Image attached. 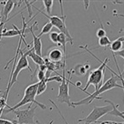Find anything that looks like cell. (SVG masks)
<instances>
[{
  "label": "cell",
  "instance_id": "6da1fadb",
  "mask_svg": "<svg viewBox=\"0 0 124 124\" xmlns=\"http://www.w3.org/2000/svg\"><path fill=\"white\" fill-rule=\"evenodd\" d=\"M80 49H85L86 51H87V52H89L90 54L93 56V57H94L95 58L98 59V60L101 62V65L99 66V68H97V69H95V70H93L92 72H90L89 76H88L87 81H86V84L85 88H83V89H82V88L80 87V89L81 90V91H83L84 93H86V89H87V88L89 87L91 85H93V86H94L95 92H96V91H98V90H99L101 86H102L103 84H104V70H105L106 66H107L108 62H109V58H108V57H106V58L104 59V61H101L100 59L98 58V57H96L94 54H93V53L90 51V50H88L87 46H80Z\"/></svg>",
  "mask_w": 124,
  "mask_h": 124
},
{
  "label": "cell",
  "instance_id": "7a4b0ae2",
  "mask_svg": "<svg viewBox=\"0 0 124 124\" xmlns=\"http://www.w3.org/2000/svg\"><path fill=\"white\" fill-rule=\"evenodd\" d=\"M119 80V79L115 75L112 74L111 77L109 78L105 82H104V84L102 85L100 88H99L98 91L94 92L92 94H89L87 98L84 99H81V100L78 101V102H73L72 103V105H73V108L76 107V106L79 105H82V104H89L93 102L94 99H99V96L101 94V93H104L107 91H109V90L113 89L115 87H119V88H122V85H119L117 84V81Z\"/></svg>",
  "mask_w": 124,
  "mask_h": 124
},
{
  "label": "cell",
  "instance_id": "3957f363",
  "mask_svg": "<svg viewBox=\"0 0 124 124\" xmlns=\"http://www.w3.org/2000/svg\"><path fill=\"white\" fill-rule=\"evenodd\" d=\"M38 84L39 82L35 83V84H32L30 86H28L27 88L25 89V92H24V96L22 98V99L16 105L12 106V107H9L6 110L4 109V112L3 113L4 115L6 114L9 113L11 111H14L15 109H19L20 107L22 106L25 105L27 104H36L39 107H40L42 109H46V106L45 104H41V103L38 102L36 100V96H37V89H38Z\"/></svg>",
  "mask_w": 124,
  "mask_h": 124
},
{
  "label": "cell",
  "instance_id": "277c9868",
  "mask_svg": "<svg viewBox=\"0 0 124 124\" xmlns=\"http://www.w3.org/2000/svg\"><path fill=\"white\" fill-rule=\"evenodd\" d=\"M59 4H60V7H61V12H62V16L59 17L57 16H48L47 14H46L45 12H43L42 10H40L38 8H35L36 10H38L39 13H41L43 16H45L46 17H47L49 19L50 22L51 24H52L53 27H56L57 29L60 31V33H63L68 39V42H70V45H73V38L70 35V32H69V29H68L67 26H66V22H65V19L66 16L63 15V9H62V1H58Z\"/></svg>",
  "mask_w": 124,
  "mask_h": 124
},
{
  "label": "cell",
  "instance_id": "5b68a950",
  "mask_svg": "<svg viewBox=\"0 0 124 124\" xmlns=\"http://www.w3.org/2000/svg\"><path fill=\"white\" fill-rule=\"evenodd\" d=\"M19 56H20V57H19L18 61L16 62V65L15 70L11 73L7 88H6L5 92H4V95H3V97L5 99H7L8 94H9V90H10V88L12 87L13 85L17 81V76L19 75L20 72L22 71V70H24V69H28L29 71H31V72L33 71L31 67L29 66V62L27 61V57L25 55V53H24V51H20V55H19Z\"/></svg>",
  "mask_w": 124,
  "mask_h": 124
},
{
  "label": "cell",
  "instance_id": "8992f818",
  "mask_svg": "<svg viewBox=\"0 0 124 124\" xmlns=\"http://www.w3.org/2000/svg\"><path fill=\"white\" fill-rule=\"evenodd\" d=\"M62 72H63V74L62 75V80L60 83V85H59L58 94L57 96V99L60 103H65V104H67L69 107H73L72 102H70V89H69V84L70 83L72 70L69 71V78L68 79L65 77V69L62 70Z\"/></svg>",
  "mask_w": 124,
  "mask_h": 124
},
{
  "label": "cell",
  "instance_id": "52a82bcc",
  "mask_svg": "<svg viewBox=\"0 0 124 124\" xmlns=\"http://www.w3.org/2000/svg\"><path fill=\"white\" fill-rule=\"evenodd\" d=\"M35 110L36 107L32 108V104H29V107L26 109H15L14 113L16 116V121H14L15 124H35Z\"/></svg>",
  "mask_w": 124,
  "mask_h": 124
},
{
  "label": "cell",
  "instance_id": "ba28073f",
  "mask_svg": "<svg viewBox=\"0 0 124 124\" xmlns=\"http://www.w3.org/2000/svg\"><path fill=\"white\" fill-rule=\"evenodd\" d=\"M112 110L111 105H105V106H94L92 112L83 119H79L78 122H85V124H91L93 122H97L99 118H101L104 116L107 115L109 111Z\"/></svg>",
  "mask_w": 124,
  "mask_h": 124
},
{
  "label": "cell",
  "instance_id": "9c48e42d",
  "mask_svg": "<svg viewBox=\"0 0 124 124\" xmlns=\"http://www.w3.org/2000/svg\"><path fill=\"white\" fill-rule=\"evenodd\" d=\"M22 29H18L15 24H12V27H14V29L8 30V29H6V28H4V33H3V37L9 38V37L22 36V35L26 36L25 32L27 28V22H25V18H24L23 16H22Z\"/></svg>",
  "mask_w": 124,
  "mask_h": 124
},
{
  "label": "cell",
  "instance_id": "30bf717a",
  "mask_svg": "<svg viewBox=\"0 0 124 124\" xmlns=\"http://www.w3.org/2000/svg\"><path fill=\"white\" fill-rule=\"evenodd\" d=\"M37 25V22H34L33 25H32L30 27H28V30L30 31V33L33 35V49L34 50L35 53L40 57H42V42H41V39L40 38H39L38 36H36L33 32V26Z\"/></svg>",
  "mask_w": 124,
  "mask_h": 124
},
{
  "label": "cell",
  "instance_id": "8fae6325",
  "mask_svg": "<svg viewBox=\"0 0 124 124\" xmlns=\"http://www.w3.org/2000/svg\"><path fill=\"white\" fill-rule=\"evenodd\" d=\"M18 1H13V0H9L6 1L4 7L3 9V11L1 12V17H2V22H7L10 18H9V13L12 11L13 8L17 5Z\"/></svg>",
  "mask_w": 124,
  "mask_h": 124
},
{
  "label": "cell",
  "instance_id": "7c38bea8",
  "mask_svg": "<svg viewBox=\"0 0 124 124\" xmlns=\"http://www.w3.org/2000/svg\"><path fill=\"white\" fill-rule=\"evenodd\" d=\"M46 57L52 62H62V59L67 58V57L64 56L63 52L59 48H53V49H51L48 52V56Z\"/></svg>",
  "mask_w": 124,
  "mask_h": 124
},
{
  "label": "cell",
  "instance_id": "4fadbf2b",
  "mask_svg": "<svg viewBox=\"0 0 124 124\" xmlns=\"http://www.w3.org/2000/svg\"><path fill=\"white\" fill-rule=\"evenodd\" d=\"M24 53H25V55L27 57H29L33 59V61L34 62V63L36 64V66H40V65H44L45 64L44 58H43L42 57L39 56V55H37L33 48L29 49V51H26V52L24 51Z\"/></svg>",
  "mask_w": 124,
  "mask_h": 124
},
{
  "label": "cell",
  "instance_id": "5bb4252c",
  "mask_svg": "<svg viewBox=\"0 0 124 124\" xmlns=\"http://www.w3.org/2000/svg\"><path fill=\"white\" fill-rule=\"evenodd\" d=\"M123 43H124V36L119 37L118 39H115L114 41H112L110 43V46H109L110 51L113 53L121 51L122 49V46H123Z\"/></svg>",
  "mask_w": 124,
  "mask_h": 124
},
{
  "label": "cell",
  "instance_id": "9a60e30c",
  "mask_svg": "<svg viewBox=\"0 0 124 124\" xmlns=\"http://www.w3.org/2000/svg\"><path fill=\"white\" fill-rule=\"evenodd\" d=\"M89 69H90V65L87 63L78 64V65H76L74 68V70H72V73L75 74V75H79V76H83V75H86Z\"/></svg>",
  "mask_w": 124,
  "mask_h": 124
},
{
  "label": "cell",
  "instance_id": "2e32d148",
  "mask_svg": "<svg viewBox=\"0 0 124 124\" xmlns=\"http://www.w3.org/2000/svg\"><path fill=\"white\" fill-rule=\"evenodd\" d=\"M67 42H68L67 37H66L65 35L62 33H58L57 44H58V46H61L62 47V49H63V54H64L65 57H67V56H66V44H67Z\"/></svg>",
  "mask_w": 124,
  "mask_h": 124
},
{
  "label": "cell",
  "instance_id": "e0dca14e",
  "mask_svg": "<svg viewBox=\"0 0 124 124\" xmlns=\"http://www.w3.org/2000/svg\"><path fill=\"white\" fill-rule=\"evenodd\" d=\"M52 24L51 23V22H47L46 24H45V26L42 27V30H41V32L39 33V34L38 35L39 38H41L42 37V35L44 34H46V33H49L51 31V29H52Z\"/></svg>",
  "mask_w": 124,
  "mask_h": 124
},
{
  "label": "cell",
  "instance_id": "ac0fdd59",
  "mask_svg": "<svg viewBox=\"0 0 124 124\" xmlns=\"http://www.w3.org/2000/svg\"><path fill=\"white\" fill-rule=\"evenodd\" d=\"M46 80H42V81H39L38 89H37V96L42 94V93L46 90V88H47V82H46Z\"/></svg>",
  "mask_w": 124,
  "mask_h": 124
},
{
  "label": "cell",
  "instance_id": "d6986e66",
  "mask_svg": "<svg viewBox=\"0 0 124 124\" xmlns=\"http://www.w3.org/2000/svg\"><path fill=\"white\" fill-rule=\"evenodd\" d=\"M53 3H54L53 0H44V1H43V4H44V6L46 10V14H47L48 16H51V14Z\"/></svg>",
  "mask_w": 124,
  "mask_h": 124
},
{
  "label": "cell",
  "instance_id": "ffe728a7",
  "mask_svg": "<svg viewBox=\"0 0 124 124\" xmlns=\"http://www.w3.org/2000/svg\"><path fill=\"white\" fill-rule=\"evenodd\" d=\"M111 41L109 40V39L107 36H104L103 38L99 39V45L102 47H107V46H110Z\"/></svg>",
  "mask_w": 124,
  "mask_h": 124
},
{
  "label": "cell",
  "instance_id": "44dd1931",
  "mask_svg": "<svg viewBox=\"0 0 124 124\" xmlns=\"http://www.w3.org/2000/svg\"><path fill=\"white\" fill-rule=\"evenodd\" d=\"M96 36H97L99 39L106 36V31L104 30L102 23H101V27H100V28H99V29L97 30V32H96Z\"/></svg>",
  "mask_w": 124,
  "mask_h": 124
},
{
  "label": "cell",
  "instance_id": "7402d4cb",
  "mask_svg": "<svg viewBox=\"0 0 124 124\" xmlns=\"http://www.w3.org/2000/svg\"><path fill=\"white\" fill-rule=\"evenodd\" d=\"M46 82H50V81H57V82H62V75H60L59 74H57V75H55V76L52 77H50V78L46 79Z\"/></svg>",
  "mask_w": 124,
  "mask_h": 124
},
{
  "label": "cell",
  "instance_id": "603a6c76",
  "mask_svg": "<svg viewBox=\"0 0 124 124\" xmlns=\"http://www.w3.org/2000/svg\"><path fill=\"white\" fill-rule=\"evenodd\" d=\"M50 39L52 43L54 44H57V39H58V33L57 32H51L49 35Z\"/></svg>",
  "mask_w": 124,
  "mask_h": 124
},
{
  "label": "cell",
  "instance_id": "cb8c5ba5",
  "mask_svg": "<svg viewBox=\"0 0 124 124\" xmlns=\"http://www.w3.org/2000/svg\"><path fill=\"white\" fill-rule=\"evenodd\" d=\"M23 3L26 4V6H27V9H28V14H29V17L32 16V15H33V10H32L31 7H32V4H33V3H35V1H33V2H29V1H27V0H25V1H23Z\"/></svg>",
  "mask_w": 124,
  "mask_h": 124
},
{
  "label": "cell",
  "instance_id": "d4e9b609",
  "mask_svg": "<svg viewBox=\"0 0 124 124\" xmlns=\"http://www.w3.org/2000/svg\"><path fill=\"white\" fill-rule=\"evenodd\" d=\"M9 108V106L7 104V99H5L4 97H0V109H4V108Z\"/></svg>",
  "mask_w": 124,
  "mask_h": 124
},
{
  "label": "cell",
  "instance_id": "484cf974",
  "mask_svg": "<svg viewBox=\"0 0 124 124\" xmlns=\"http://www.w3.org/2000/svg\"><path fill=\"white\" fill-rule=\"evenodd\" d=\"M37 76H38V79L39 81H42V80H46V72L42 71V70H38V74H37Z\"/></svg>",
  "mask_w": 124,
  "mask_h": 124
},
{
  "label": "cell",
  "instance_id": "4316f807",
  "mask_svg": "<svg viewBox=\"0 0 124 124\" xmlns=\"http://www.w3.org/2000/svg\"><path fill=\"white\" fill-rule=\"evenodd\" d=\"M4 24H5V22H2V20H1V22H0V41L2 40V38H3V33H4Z\"/></svg>",
  "mask_w": 124,
  "mask_h": 124
},
{
  "label": "cell",
  "instance_id": "83f0119b",
  "mask_svg": "<svg viewBox=\"0 0 124 124\" xmlns=\"http://www.w3.org/2000/svg\"><path fill=\"white\" fill-rule=\"evenodd\" d=\"M114 55H116V56H118V57H121L122 58H123L124 59V48H122L121 51H117V52H115V53H113ZM123 72H124V70H123Z\"/></svg>",
  "mask_w": 124,
  "mask_h": 124
},
{
  "label": "cell",
  "instance_id": "f1b7e54d",
  "mask_svg": "<svg viewBox=\"0 0 124 124\" xmlns=\"http://www.w3.org/2000/svg\"><path fill=\"white\" fill-rule=\"evenodd\" d=\"M99 124H121L122 122H111V121H104V122H97Z\"/></svg>",
  "mask_w": 124,
  "mask_h": 124
},
{
  "label": "cell",
  "instance_id": "f546056e",
  "mask_svg": "<svg viewBox=\"0 0 124 124\" xmlns=\"http://www.w3.org/2000/svg\"><path fill=\"white\" fill-rule=\"evenodd\" d=\"M0 124H15V123H14L13 122H11V121L0 118Z\"/></svg>",
  "mask_w": 124,
  "mask_h": 124
},
{
  "label": "cell",
  "instance_id": "4dcf8cb0",
  "mask_svg": "<svg viewBox=\"0 0 124 124\" xmlns=\"http://www.w3.org/2000/svg\"><path fill=\"white\" fill-rule=\"evenodd\" d=\"M83 3H84V4H85V8H86V9H87L88 6H89V4H90V1H83Z\"/></svg>",
  "mask_w": 124,
  "mask_h": 124
},
{
  "label": "cell",
  "instance_id": "1f68e13d",
  "mask_svg": "<svg viewBox=\"0 0 124 124\" xmlns=\"http://www.w3.org/2000/svg\"><path fill=\"white\" fill-rule=\"evenodd\" d=\"M3 111H4V109H0V118H1V115L3 114Z\"/></svg>",
  "mask_w": 124,
  "mask_h": 124
},
{
  "label": "cell",
  "instance_id": "d6a6232c",
  "mask_svg": "<svg viewBox=\"0 0 124 124\" xmlns=\"http://www.w3.org/2000/svg\"><path fill=\"white\" fill-rule=\"evenodd\" d=\"M121 124H124V122H122V123H121Z\"/></svg>",
  "mask_w": 124,
  "mask_h": 124
}]
</instances>
